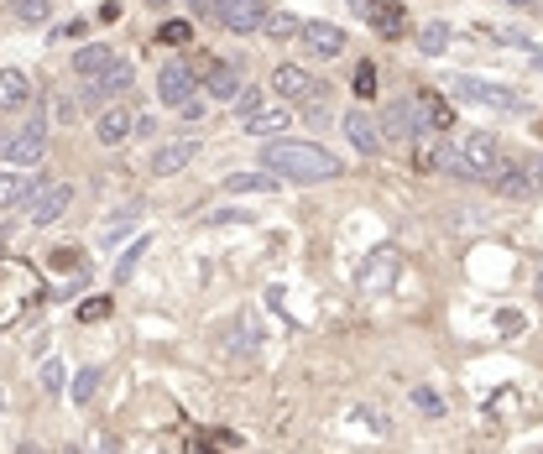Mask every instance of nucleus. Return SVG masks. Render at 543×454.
<instances>
[{
  "label": "nucleus",
  "mask_w": 543,
  "mask_h": 454,
  "mask_svg": "<svg viewBox=\"0 0 543 454\" xmlns=\"http://www.w3.org/2000/svg\"><path fill=\"white\" fill-rule=\"evenodd\" d=\"M262 167L277 173L282 183H324V178L345 173V163L334 152H324L319 142H292V136H272L262 146Z\"/></svg>",
  "instance_id": "obj_1"
},
{
  "label": "nucleus",
  "mask_w": 543,
  "mask_h": 454,
  "mask_svg": "<svg viewBox=\"0 0 543 454\" xmlns=\"http://www.w3.org/2000/svg\"><path fill=\"white\" fill-rule=\"evenodd\" d=\"M444 89H449L455 100L491 104V110H507V115H518V110H528V100H522L518 89H507V84H486V79H465V74H455V79H444Z\"/></svg>",
  "instance_id": "obj_2"
},
{
  "label": "nucleus",
  "mask_w": 543,
  "mask_h": 454,
  "mask_svg": "<svg viewBox=\"0 0 543 454\" xmlns=\"http://www.w3.org/2000/svg\"><path fill=\"white\" fill-rule=\"evenodd\" d=\"M42 152H47V125H42V115H26V121L0 142V157L16 163V167H37Z\"/></svg>",
  "instance_id": "obj_3"
},
{
  "label": "nucleus",
  "mask_w": 543,
  "mask_h": 454,
  "mask_svg": "<svg viewBox=\"0 0 543 454\" xmlns=\"http://www.w3.org/2000/svg\"><path fill=\"white\" fill-rule=\"evenodd\" d=\"M68 204H74V183H42L37 193L26 199V225L32 230L58 225L63 214H68Z\"/></svg>",
  "instance_id": "obj_4"
},
{
  "label": "nucleus",
  "mask_w": 543,
  "mask_h": 454,
  "mask_svg": "<svg viewBox=\"0 0 543 454\" xmlns=\"http://www.w3.org/2000/svg\"><path fill=\"white\" fill-rule=\"evenodd\" d=\"M267 0H214V26H225L235 37H246V32H262L267 26Z\"/></svg>",
  "instance_id": "obj_5"
},
{
  "label": "nucleus",
  "mask_w": 543,
  "mask_h": 454,
  "mask_svg": "<svg viewBox=\"0 0 543 454\" xmlns=\"http://www.w3.org/2000/svg\"><path fill=\"white\" fill-rule=\"evenodd\" d=\"M459 157L470 163L476 178H497L501 167H507V163H501V142H497V136H486V131H470V136L459 142Z\"/></svg>",
  "instance_id": "obj_6"
},
{
  "label": "nucleus",
  "mask_w": 543,
  "mask_h": 454,
  "mask_svg": "<svg viewBox=\"0 0 543 454\" xmlns=\"http://www.w3.org/2000/svg\"><path fill=\"white\" fill-rule=\"evenodd\" d=\"M131 84H136V68L115 58V63L100 74V79H84V100H89V104H104V100H115V94H125Z\"/></svg>",
  "instance_id": "obj_7"
},
{
  "label": "nucleus",
  "mask_w": 543,
  "mask_h": 454,
  "mask_svg": "<svg viewBox=\"0 0 543 454\" xmlns=\"http://www.w3.org/2000/svg\"><path fill=\"white\" fill-rule=\"evenodd\" d=\"M193 94H199V84H193V74H188L183 63H163V74H157V100L173 104V110H183Z\"/></svg>",
  "instance_id": "obj_8"
},
{
  "label": "nucleus",
  "mask_w": 543,
  "mask_h": 454,
  "mask_svg": "<svg viewBox=\"0 0 543 454\" xmlns=\"http://www.w3.org/2000/svg\"><path fill=\"white\" fill-rule=\"evenodd\" d=\"M413 121H418V142H423V136H444V131H449V121H455V110L439 100L434 89H423V94H418V104H413Z\"/></svg>",
  "instance_id": "obj_9"
},
{
  "label": "nucleus",
  "mask_w": 543,
  "mask_h": 454,
  "mask_svg": "<svg viewBox=\"0 0 543 454\" xmlns=\"http://www.w3.org/2000/svg\"><path fill=\"white\" fill-rule=\"evenodd\" d=\"M298 37H303V47H309L313 58H334V53H345V32H340L334 21H303Z\"/></svg>",
  "instance_id": "obj_10"
},
{
  "label": "nucleus",
  "mask_w": 543,
  "mask_h": 454,
  "mask_svg": "<svg viewBox=\"0 0 543 454\" xmlns=\"http://www.w3.org/2000/svg\"><path fill=\"white\" fill-rule=\"evenodd\" d=\"M193 157H199V142H188V136L157 146V152H152V178H173V173H183Z\"/></svg>",
  "instance_id": "obj_11"
},
{
  "label": "nucleus",
  "mask_w": 543,
  "mask_h": 454,
  "mask_svg": "<svg viewBox=\"0 0 543 454\" xmlns=\"http://www.w3.org/2000/svg\"><path fill=\"white\" fill-rule=\"evenodd\" d=\"M272 89H277V100H309V94H313V74H309V68H298V63H282V68L272 74Z\"/></svg>",
  "instance_id": "obj_12"
},
{
  "label": "nucleus",
  "mask_w": 543,
  "mask_h": 454,
  "mask_svg": "<svg viewBox=\"0 0 543 454\" xmlns=\"http://www.w3.org/2000/svg\"><path fill=\"white\" fill-rule=\"evenodd\" d=\"M94 136H100V146H121L131 136V110L125 104H104L100 121H94Z\"/></svg>",
  "instance_id": "obj_13"
},
{
  "label": "nucleus",
  "mask_w": 543,
  "mask_h": 454,
  "mask_svg": "<svg viewBox=\"0 0 543 454\" xmlns=\"http://www.w3.org/2000/svg\"><path fill=\"white\" fill-rule=\"evenodd\" d=\"M21 104H32V79L21 68H0V115L21 110Z\"/></svg>",
  "instance_id": "obj_14"
},
{
  "label": "nucleus",
  "mask_w": 543,
  "mask_h": 454,
  "mask_svg": "<svg viewBox=\"0 0 543 454\" xmlns=\"http://www.w3.org/2000/svg\"><path fill=\"white\" fill-rule=\"evenodd\" d=\"M345 136H350V146H360L366 157L381 152V131H376V121L366 115V110H350V115H345Z\"/></svg>",
  "instance_id": "obj_15"
},
{
  "label": "nucleus",
  "mask_w": 543,
  "mask_h": 454,
  "mask_svg": "<svg viewBox=\"0 0 543 454\" xmlns=\"http://www.w3.org/2000/svg\"><path fill=\"white\" fill-rule=\"evenodd\" d=\"M241 63H214V68H209V79H204V94H214V100H235V89H241Z\"/></svg>",
  "instance_id": "obj_16"
},
{
  "label": "nucleus",
  "mask_w": 543,
  "mask_h": 454,
  "mask_svg": "<svg viewBox=\"0 0 543 454\" xmlns=\"http://www.w3.org/2000/svg\"><path fill=\"white\" fill-rule=\"evenodd\" d=\"M288 121H292L288 104H262L256 115H246V131H251V136H282Z\"/></svg>",
  "instance_id": "obj_17"
},
{
  "label": "nucleus",
  "mask_w": 543,
  "mask_h": 454,
  "mask_svg": "<svg viewBox=\"0 0 543 454\" xmlns=\"http://www.w3.org/2000/svg\"><path fill=\"white\" fill-rule=\"evenodd\" d=\"M37 178L32 173H0V209H16V204H26L32 193H37Z\"/></svg>",
  "instance_id": "obj_18"
},
{
  "label": "nucleus",
  "mask_w": 543,
  "mask_h": 454,
  "mask_svg": "<svg viewBox=\"0 0 543 454\" xmlns=\"http://www.w3.org/2000/svg\"><path fill=\"white\" fill-rule=\"evenodd\" d=\"M392 267H397V251H376L371 262L360 267V288H366V292L392 288Z\"/></svg>",
  "instance_id": "obj_19"
},
{
  "label": "nucleus",
  "mask_w": 543,
  "mask_h": 454,
  "mask_svg": "<svg viewBox=\"0 0 543 454\" xmlns=\"http://www.w3.org/2000/svg\"><path fill=\"white\" fill-rule=\"evenodd\" d=\"M220 188H225V193H272V188H282V178L262 167V173H230Z\"/></svg>",
  "instance_id": "obj_20"
},
{
  "label": "nucleus",
  "mask_w": 543,
  "mask_h": 454,
  "mask_svg": "<svg viewBox=\"0 0 543 454\" xmlns=\"http://www.w3.org/2000/svg\"><path fill=\"white\" fill-rule=\"evenodd\" d=\"M381 125H387V136H392V142H418V121H413V104H392V110L381 115Z\"/></svg>",
  "instance_id": "obj_21"
},
{
  "label": "nucleus",
  "mask_w": 543,
  "mask_h": 454,
  "mask_svg": "<svg viewBox=\"0 0 543 454\" xmlns=\"http://www.w3.org/2000/svg\"><path fill=\"white\" fill-rule=\"evenodd\" d=\"M110 63H115L110 47H79V53H74V74H79V79H100Z\"/></svg>",
  "instance_id": "obj_22"
},
{
  "label": "nucleus",
  "mask_w": 543,
  "mask_h": 454,
  "mask_svg": "<svg viewBox=\"0 0 543 454\" xmlns=\"http://www.w3.org/2000/svg\"><path fill=\"white\" fill-rule=\"evenodd\" d=\"M491 188H497L501 199H533V183H528L522 167H501L497 178H491Z\"/></svg>",
  "instance_id": "obj_23"
},
{
  "label": "nucleus",
  "mask_w": 543,
  "mask_h": 454,
  "mask_svg": "<svg viewBox=\"0 0 543 454\" xmlns=\"http://www.w3.org/2000/svg\"><path fill=\"white\" fill-rule=\"evenodd\" d=\"M418 47H423L429 58H439V53L449 47V26H444V21H423V26H418Z\"/></svg>",
  "instance_id": "obj_24"
},
{
  "label": "nucleus",
  "mask_w": 543,
  "mask_h": 454,
  "mask_svg": "<svg viewBox=\"0 0 543 454\" xmlns=\"http://www.w3.org/2000/svg\"><path fill=\"white\" fill-rule=\"evenodd\" d=\"M371 11H376V32H381V37H397V32H402V21H408L392 0H371Z\"/></svg>",
  "instance_id": "obj_25"
},
{
  "label": "nucleus",
  "mask_w": 543,
  "mask_h": 454,
  "mask_svg": "<svg viewBox=\"0 0 543 454\" xmlns=\"http://www.w3.org/2000/svg\"><path fill=\"white\" fill-rule=\"evenodd\" d=\"M94 392H100V366H89V371H79L74 376V408H89V402H94Z\"/></svg>",
  "instance_id": "obj_26"
},
{
  "label": "nucleus",
  "mask_w": 543,
  "mask_h": 454,
  "mask_svg": "<svg viewBox=\"0 0 543 454\" xmlns=\"http://www.w3.org/2000/svg\"><path fill=\"white\" fill-rule=\"evenodd\" d=\"M298 26H303L298 16H288V11H277V16H267V26H262V32H267V37L277 42V37H298Z\"/></svg>",
  "instance_id": "obj_27"
},
{
  "label": "nucleus",
  "mask_w": 543,
  "mask_h": 454,
  "mask_svg": "<svg viewBox=\"0 0 543 454\" xmlns=\"http://www.w3.org/2000/svg\"><path fill=\"white\" fill-rule=\"evenodd\" d=\"M235 115H241V121H246V115H256V110H262V89H251V84H241V89H235Z\"/></svg>",
  "instance_id": "obj_28"
},
{
  "label": "nucleus",
  "mask_w": 543,
  "mask_h": 454,
  "mask_svg": "<svg viewBox=\"0 0 543 454\" xmlns=\"http://www.w3.org/2000/svg\"><path fill=\"white\" fill-rule=\"evenodd\" d=\"M491 37H497V42H507V47H522V53L533 47V37H528L522 26H507V21H497V26H491Z\"/></svg>",
  "instance_id": "obj_29"
},
{
  "label": "nucleus",
  "mask_w": 543,
  "mask_h": 454,
  "mask_svg": "<svg viewBox=\"0 0 543 454\" xmlns=\"http://www.w3.org/2000/svg\"><path fill=\"white\" fill-rule=\"evenodd\" d=\"M53 121L74 125V121H79V100H74V94H53Z\"/></svg>",
  "instance_id": "obj_30"
},
{
  "label": "nucleus",
  "mask_w": 543,
  "mask_h": 454,
  "mask_svg": "<svg viewBox=\"0 0 543 454\" xmlns=\"http://www.w3.org/2000/svg\"><path fill=\"white\" fill-rule=\"evenodd\" d=\"M413 408H418V413H429V418H439V413H444V397H439L434 387H418V392H413Z\"/></svg>",
  "instance_id": "obj_31"
},
{
  "label": "nucleus",
  "mask_w": 543,
  "mask_h": 454,
  "mask_svg": "<svg viewBox=\"0 0 543 454\" xmlns=\"http://www.w3.org/2000/svg\"><path fill=\"white\" fill-rule=\"evenodd\" d=\"M16 16L21 21H47L53 16V0H16Z\"/></svg>",
  "instance_id": "obj_32"
},
{
  "label": "nucleus",
  "mask_w": 543,
  "mask_h": 454,
  "mask_svg": "<svg viewBox=\"0 0 543 454\" xmlns=\"http://www.w3.org/2000/svg\"><path fill=\"white\" fill-rule=\"evenodd\" d=\"M142 251H146V241H136V246L121 256V267H115V282H125V277H136V262H142Z\"/></svg>",
  "instance_id": "obj_33"
},
{
  "label": "nucleus",
  "mask_w": 543,
  "mask_h": 454,
  "mask_svg": "<svg viewBox=\"0 0 543 454\" xmlns=\"http://www.w3.org/2000/svg\"><path fill=\"white\" fill-rule=\"evenodd\" d=\"M104 313H110V298H89V303H79V324H100Z\"/></svg>",
  "instance_id": "obj_34"
},
{
  "label": "nucleus",
  "mask_w": 543,
  "mask_h": 454,
  "mask_svg": "<svg viewBox=\"0 0 543 454\" xmlns=\"http://www.w3.org/2000/svg\"><path fill=\"white\" fill-rule=\"evenodd\" d=\"M522 173H528V183H533V193H543V152H533V157L522 163Z\"/></svg>",
  "instance_id": "obj_35"
},
{
  "label": "nucleus",
  "mask_w": 543,
  "mask_h": 454,
  "mask_svg": "<svg viewBox=\"0 0 543 454\" xmlns=\"http://www.w3.org/2000/svg\"><path fill=\"white\" fill-rule=\"evenodd\" d=\"M214 63H220V58H209V53H199V58H188L183 68H188V74H193V84H204V79H209V68H214Z\"/></svg>",
  "instance_id": "obj_36"
},
{
  "label": "nucleus",
  "mask_w": 543,
  "mask_h": 454,
  "mask_svg": "<svg viewBox=\"0 0 543 454\" xmlns=\"http://www.w3.org/2000/svg\"><path fill=\"white\" fill-rule=\"evenodd\" d=\"M42 387H47V392H63V366H58V360L42 366Z\"/></svg>",
  "instance_id": "obj_37"
},
{
  "label": "nucleus",
  "mask_w": 543,
  "mask_h": 454,
  "mask_svg": "<svg viewBox=\"0 0 543 454\" xmlns=\"http://www.w3.org/2000/svg\"><path fill=\"white\" fill-rule=\"evenodd\" d=\"M204 225H246L241 209H225V214H204Z\"/></svg>",
  "instance_id": "obj_38"
},
{
  "label": "nucleus",
  "mask_w": 543,
  "mask_h": 454,
  "mask_svg": "<svg viewBox=\"0 0 543 454\" xmlns=\"http://www.w3.org/2000/svg\"><path fill=\"white\" fill-rule=\"evenodd\" d=\"M371 89H376V68H371V63H366V68L355 74V94H371Z\"/></svg>",
  "instance_id": "obj_39"
},
{
  "label": "nucleus",
  "mask_w": 543,
  "mask_h": 454,
  "mask_svg": "<svg viewBox=\"0 0 543 454\" xmlns=\"http://www.w3.org/2000/svg\"><path fill=\"white\" fill-rule=\"evenodd\" d=\"M188 11H193V21H214V0H188Z\"/></svg>",
  "instance_id": "obj_40"
},
{
  "label": "nucleus",
  "mask_w": 543,
  "mask_h": 454,
  "mask_svg": "<svg viewBox=\"0 0 543 454\" xmlns=\"http://www.w3.org/2000/svg\"><path fill=\"white\" fill-rule=\"evenodd\" d=\"M53 37H58V42H63V37H84V21H79V16H68L58 32H53Z\"/></svg>",
  "instance_id": "obj_41"
},
{
  "label": "nucleus",
  "mask_w": 543,
  "mask_h": 454,
  "mask_svg": "<svg viewBox=\"0 0 543 454\" xmlns=\"http://www.w3.org/2000/svg\"><path fill=\"white\" fill-rule=\"evenodd\" d=\"M204 110H209V104L199 100V94H193V100H188L183 110H178V115H183V121H199V115H204Z\"/></svg>",
  "instance_id": "obj_42"
},
{
  "label": "nucleus",
  "mask_w": 543,
  "mask_h": 454,
  "mask_svg": "<svg viewBox=\"0 0 543 454\" xmlns=\"http://www.w3.org/2000/svg\"><path fill=\"white\" fill-rule=\"evenodd\" d=\"M163 42H188V26H183V21H173V26H163Z\"/></svg>",
  "instance_id": "obj_43"
},
{
  "label": "nucleus",
  "mask_w": 543,
  "mask_h": 454,
  "mask_svg": "<svg viewBox=\"0 0 543 454\" xmlns=\"http://www.w3.org/2000/svg\"><path fill=\"white\" fill-rule=\"evenodd\" d=\"M528 68H538L543 74V47H528Z\"/></svg>",
  "instance_id": "obj_44"
},
{
  "label": "nucleus",
  "mask_w": 543,
  "mask_h": 454,
  "mask_svg": "<svg viewBox=\"0 0 543 454\" xmlns=\"http://www.w3.org/2000/svg\"><path fill=\"white\" fill-rule=\"evenodd\" d=\"M188 454H209V449H204V444H193V439H188Z\"/></svg>",
  "instance_id": "obj_45"
},
{
  "label": "nucleus",
  "mask_w": 543,
  "mask_h": 454,
  "mask_svg": "<svg viewBox=\"0 0 543 454\" xmlns=\"http://www.w3.org/2000/svg\"><path fill=\"white\" fill-rule=\"evenodd\" d=\"M100 454H121V449H115V444H110V439H104V444H100Z\"/></svg>",
  "instance_id": "obj_46"
},
{
  "label": "nucleus",
  "mask_w": 543,
  "mask_h": 454,
  "mask_svg": "<svg viewBox=\"0 0 543 454\" xmlns=\"http://www.w3.org/2000/svg\"><path fill=\"white\" fill-rule=\"evenodd\" d=\"M507 5H533V0H507Z\"/></svg>",
  "instance_id": "obj_47"
},
{
  "label": "nucleus",
  "mask_w": 543,
  "mask_h": 454,
  "mask_svg": "<svg viewBox=\"0 0 543 454\" xmlns=\"http://www.w3.org/2000/svg\"><path fill=\"white\" fill-rule=\"evenodd\" d=\"M538 298H543V271H538Z\"/></svg>",
  "instance_id": "obj_48"
},
{
  "label": "nucleus",
  "mask_w": 543,
  "mask_h": 454,
  "mask_svg": "<svg viewBox=\"0 0 543 454\" xmlns=\"http://www.w3.org/2000/svg\"><path fill=\"white\" fill-rule=\"evenodd\" d=\"M146 5H167V0H146Z\"/></svg>",
  "instance_id": "obj_49"
}]
</instances>
